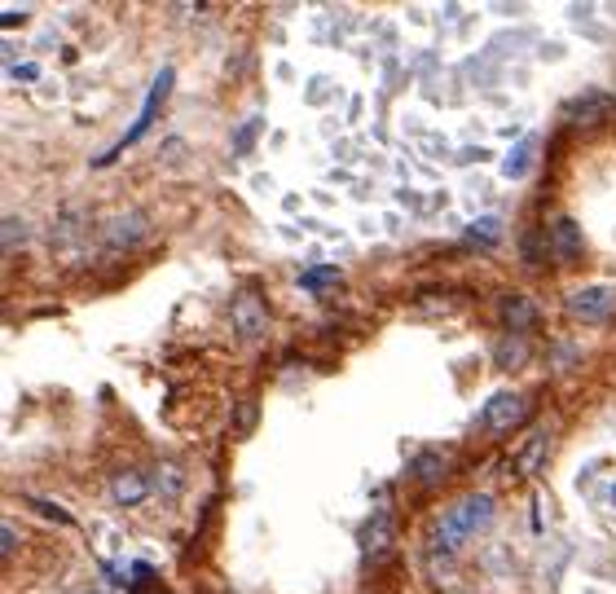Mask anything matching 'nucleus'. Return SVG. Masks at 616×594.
<instances>
[{"instance_id": "f257e3e1", "label": "nucleus", "mask_w": 616, "mask_h": 594, "mask_svg": "<svg viewBox=\"0 0 616 594\" xmlns=\"http://www.w3.org/2000/svg\"><path fill=\"white\" fill-rule=\"evenodd\" d=\"M489 515H493V498H489V493H471V498H462L454 511L436 524L432 550H436V555H440V550H445V555H449V550H458L484 520H489Z\"/></svg>"}, {"instance_id": "f03ea898", "label": "nucleus", "mask_w": 616, "mask_h": 594, "mask_svg": "<svg viewBox=\"0 0 616 594\" xmlns=\"http://www.w3.org/2000/svg\"><path fill=\"white\" fill-rule=\"evenodd\" d=\"M572 322H608L616 313V286L612 282H594V286H577L564 300Z\"/></svg>"}, {"instance_id": "7ed1b4c3", "label": "nucleus", "mask_w": 616, "mask_h": 594, "mask_svg": "<svg viewBox=\"0 0 616 594\" xmlns=\"http://www.w3.org/2000/svg\"><path fill=\"white\" fill-rule=\"evenodd\" d=\"M229 317H234V330L247 344H256V339H264V330H269V304L260 300L251 286H242V291L234 295V304H229Z\"/></svg>"}, {"instance_id": "20e7f679", "label": "nucleus", "mask_w": 616, "mask_h": 594, "mask_svg": "<svg viewBox=\"0 0 616 594\" xmlns=\"http://www.w3.org/2000/svg\"><path fill=\"white\" fill-rule=\"evenodd\" d=\"M528 396L524 392H498V396H489V405H484V427H489L493 436H502V432H515V427L528 418Z\"/></svg>"}, {"instance_id": "39448f33", "label": "nucleus", "mask_w": 616, "mask_h": 594, "mask_svg": "<svg viewBox=\"0 0 616 594\" xmlns=\"http://www.w3.org/2000/svg\"><path fill=\"white\" fill-rule=\"evenodd\" d=\"M168 93H172V66H163V71H159V80H154V84H150V93H146V106H141L137 124H132V128L124 132V137H119V146H115V150H110V154H102V163H110V159H115V154H119V150H128V146H132V141H137V137H141V132H146V128H150L154 110H159V102H163V97H168Z\"/></svg>"}, {"instance_id": "423d86ee", "label": "nucleus", "mask_w": 616, "mask_h": 594, "mask_svg": "<svg viewBox=\"0 0 616 594\" xmlns=\"http://www.w3.org/2000/svg\"><path fill=\"white\" fill-rule=\"evenodd\" d=\"M146 234H150V225L141 212H115V216H106V229H102L110 251H132Z\"/></svg>"}, {"instance_id": "0eeeda50", "label": "nucleus", "mask_w": 616, "mask_h": 594, "mask_svg": "<svg viewBox=\"0 0 616 594\" xmlns=\"http://www.w3.org/2000/svg\"><path fill=\"white\" fill-rule=\"evenodd\" d=\"M546 458H550V436H546V432L528 436L524 445L515 449V458H511V476H515V480H533L537 471L546 467Z\"/></svg>"}, {"instance_id": "6e6552de", "label": "nucleus", "mask_w": 616, "mask_h": 594, "mask_svg": "<svg viewBox=\"0 0 616 594\" xmlns=\"http://www.w3.org/2000/svg\"><path fill=\"white\" fill-rule=\"evenodd\" d=\"M498 322L506 330H528V326L542 322V308L528 300V295H502L498 300Z\"/></svg>"}, {"instance_id": "1a4fd4ad", "label": "nucleus", "mask_w": 616, "mask_h": 594, "mask_svg": "<svg viewBox=\"0 0 616 594\" xmlns=\"http://www.w3.org/2000/svg\"><path fill=\"white\" fill-rule=\"evenodd\" d=\"M388 542H392V511L388 506H379V511L366 520V528H361V555L379 559L383 550H388Z\"/></svg>"}, {"instance_id": "9d476101", "label": "nucleus", "mask_w": 616, "mask_h": 594, "mask_svg": "<svg viewBox=\"0 0 616 594\" xmlns=\"http://www.w3.org/2000/svg\"><path fill=\"white\" fill-rule=\"evenodd\" d=\"M550 251H559L564 260H577L581 251H586V238H581V229H577V220L572 216L550 220Z\"/></svg>"}, {"instance_id": "9b49d317", "label": "nucleus", "mask_w": 616, "mask_h": 594, "mask_svg": "<svg viewBox=\"0 0 616 594\" xmlns=\"http://www.w3.org/2000/svg\"><path fill=\"white\" fill-rule=\"evenodd\" d=\"M146 493H150V484L141 471H119L115 480H110V498H115L119 506H141L146 502Z\"/></svg>"}, {"instance_id": "f8f14e48", "label": "nucleus", "mask_w": 616, "mask_h": 594, "mask_svg": "<svg viewBox=\"0 0 616 594\" xmlns=\"http://www.w3.org/2000/svg\"><path fill=\"white\" fill-rule=\"evenodd\" d=\"M339 282H344V273H339L335 264H313V269L300 273V286L304 291H313V295H322V291H330V286H339Z\"/></svg>"}, {"instance_id": "ddd939ff", "label": "nucleus", "mask_w": 616, "mask_h": 594, "mask_svg": "<svg viewBox=\"0 0 616 594\" xmlns=\"http://www.w3.org/2000/svg\"><path fill=\"white\" fill-rule=\"evenodd\" d=\"M410 476L423 480V484L440 480V476H445V454H440V449H427V454H418V458L410 462Z\"/></svg>"}, {"instance_id": "4468645a", "label": "nucleus", "mask_w": 616, "mask_h": 594, "mask_svg": "<svg viewBox=\"0 0 616 594\" xmlns=\"http://www.w3.org/2000/svg\"><path fill=\"white\" fill-rule=\"evenodd\" d=\"M493 352H498V366H502V370H515V366H524L528 344H524V339H502V344L493 348Z\"/></svg>"}, {"instance_id": "2eb2a0df", "label": "nucleus", "mask_w": 616, "mask_h": 594, "mask_svg": "<svg viewBox=\"0 0 616 594\" xmlns=\"http://www.w3.org/2000/svg\"><path fill=\"white\" fill-rule=\"evenodd\" d=\"M27 242V220H22L18 212L5 216V256H18V247Z\"/></svg>"}, {"instance_id": "dca6fc26", "label": "nucleus", "mask_w": 616, "mask_h": 594, "mask_svg": "<svg viewBox=\"0 0 616 594\" xmlns=\"http://www.w3.org/2000/svg\"><path fill=\"white\" fill-rule=\"evenodd\" d=\"M260 128H264V119H260V115H251L247 124H242V128L234 132V154H238V159H242V154H251V141L260 137Z\"/></svg>"}, {"instance_id": "f3484780", "label": "nucleus", "mask_w": 616, "mask_h": 594, "mask_svg": "<svg viewBox=\"0 0 616 594\" xmlns=\"http://www.w3.org/2000/svg\"><path fill=\"white\" fill-rule=\"evenodd\" d=\"M467 242L493 247V242H498V220H480V225H471V229H467Z\"/></svg>"}, {"instance_id": "a211bd4d", "label": "nucleus", "mask_w": 616, "mask_h": 594, "mask_svg": "<svg viewBox=\"0 0 616 594\" xmlns=\"http://www.w3.org/2000/svg\"><path fill=\"white\" fill-rule=\"evenodd\" d=\"M181 484H185V476L172 467V462H168V467H159V489L168 493V498H176V493H181Z\"/></svg>"}, {"instance_id": "6ab92c4d", "label": "nucleus", "mask_w": 616, "mask_h": 594, "mask_svg": "<svg viewBox=\"0 0 616 594\" xmlns=\"http://www.w3.org/2000/svg\"><path fill=\"white\" fill-rule=\"evenodd\" d=\"M0 550H5V559H9V555H14V550H18V528H14V524H9V520H5V524H0Z\"/></svg>"}, {"instance_id": "aec40b11", "label": "nucleus", "mask_w": 616, "mask_h": 594, "mask_svg": "<svg viewBox=\"0 0 616 594\" xmlns=\"http://www.w3.org/2000/svg\"><path fill=\"white\" fill-rule=\"evenodd\" d=\"M31 506H36L40 515H49V520H58V524H71V515H66L62 506H49V502H44V498H31Z\"/></svg>"}, {"instance_id": "412c9836", "label": "nucleus", "mask_w": 616, "mask_h": 594, "mask_svg": "<svg viewBox=\"0 0 616 594\" xmlns=\"http://www.w3.org/2000/svg\"><path fill=\"white\" fill-rule=\"evenodd\" d=\"M9 75H14V80H22V84H31V80H36V62H18V66H9Z\"/></svg>"}, {"instance_id": "4be33fe9", "label": "nucleus", "mask_w": 616, "mask_h": 594, "mask_svg": "<svg viewBox=\"0 0 616 594\" xmlns=\"http://www.w3.org/2000/svg\"><path fill=\"white\" fill-rule=\"evenodd\" d=\"M524 260H528V264L542 260V238H537V234H528V238H524Z\"/></svg>"}, {"instance_id": "5701e85b", "label": "nucleus", "mask_w": 616, "mask_h": 594, "mask_svg": "<svg viewBox=\"0 0 616 594\" xmlns=\"http://www.w3.org/2000/svg\"><path fill=\"white\" fill-rule=\"evenodd\" d=\"M256 423V405H238V432H251Z\"/></svg>"}, {"instance_id": "b1692460", "label": "nucleus", "mask_w": 616, "mask_h": 594, "mask_svg": "<svg viewBox=\"0 0 616 594\" xmlns=\"http://www.w3.org/2000/svg\"><path fill=\"white\" fill-rule=\"evenodd\" d=\"M0 22H5V27H18V22H27V14H14V9H9V14L0 18Z\"/></svg>"}, {"instance_id": "393cba45", "label": "nucleus", "mask_w": 616, "mask_h": 594, "mask_svg": "<svg viewBox=\"0 0 616 594\" xmlns=\"http://www.w3.org/2000/svg\"><path fill=\"white\" fill-rule=\"evenodd\" d=\"M132 594H146V586H141V581H132Z\"/></svg>"}, {"instance_id": "a878e982", "label": "nucleus", "mask_w": 616, "mask_h": 594, "mask_svg": "<svg viewBox=\"0 0 616 594\" xmlns=\"http://www.w3.org/2000/svg\"><path fill=\"white\" fill-rule=\"evenodd\" d=\"M612 502H616V489H612Z\"/></svg>"}, {"instance_id": "bb28decb", "label": "nucleus", "mask_w": 616, "mask_h": 594, "mask_svg": "<svg viewBox=\"0 0 616 594\" xmlns=\"http://www.w3.org/2000/svg\"><path fill=\"white\" fill-rule=\"evenodd\" d=\"M93 594H97V590H93Z\"/></svg>"}]
</instances>
